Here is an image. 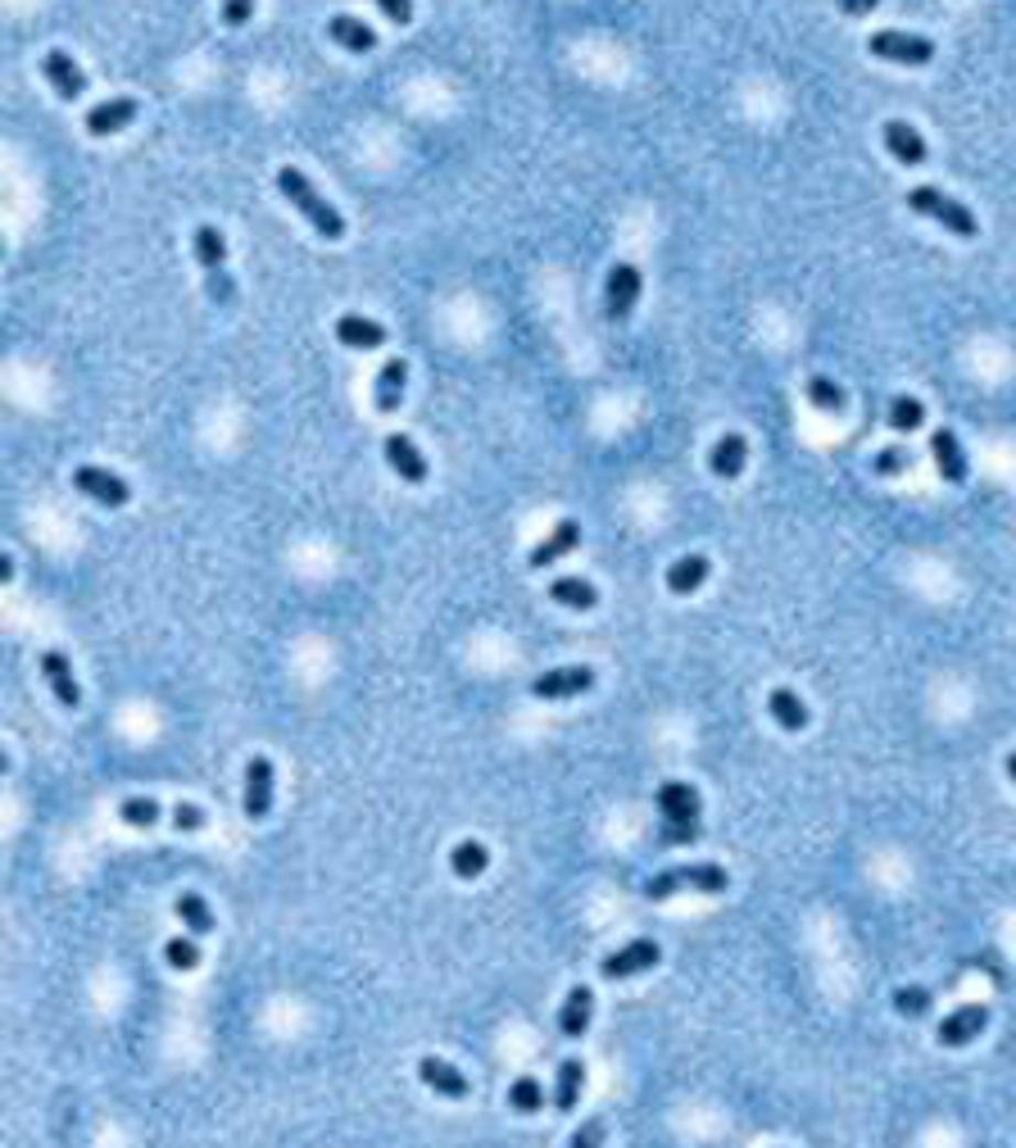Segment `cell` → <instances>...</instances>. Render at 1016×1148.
Here are the masks:
<instances>
[{
	"mask_svg": "<svg viewBox=\"0 0 1016 1148\" xmlns=\"http://www.w3.org/2000/svg\"><path fill=\"white\" fill-rule=\"evenodd\" d=\"M277 192L309 218V228H314L323 241H341V237H346V218L336 214V205H327V196H323L299 168H291V164L277 168Z\"/></svg>",
	"mask_w": 1016,
	"mask_h": 1148,
	"instance_id": "6da1fadb",
	"label": "cell"
},
{
	"mask_svg": "<svg viewBox=\"0 0 1016 1148\" xmlns=\"http://www.w3.org/2000/svg\"><path fill=\"white\" fill-rule=\"evenodd\" d=\"M731 885V876H727V867H718V863H695V867H667V872H658V876H649L645 881V899H671V895H681V890H699V895H722Z\"/></svg>",
	"mask_w": 1016,
	"mask_h": 1148,
	"instance_id": "7a4b0ae2",
	"label": "cell"
},
{
	"mask_svg": "<svg viewBox=\"0 0 1016 1148\" xmlns=\"http://www.w3.org/2000/svg\"><path fill=\"white\" fill-rule=\"evenodd\" d=\"M192 250H196V264L205 269V286H209V300L214 305H232L237 300V286L228 277V241L214 223H200L196 237H192Z\"/></svg>",
	"mask_w": 1016,
	"mask_h": 1148,
	"instance_id": "3957f363",
	"label": "cell"
},
{
	"mask_svg": "<svg viewBox=\"0 0 1016 1148\" xmlns=\"http://www.w3.org/2000/svg\"><path fill=\"white\" fill-rule=\"evenodd\" d=\"M908 209H913V214H921V218H930V223H939L944 232L962 237V241H971L975 232H981V223H975V214H971L962 200L944 196L939 187H913V192H908Z\"/></svg>",
	"mask_w": 1016,
	"mask_h": 1148,
	"instance_id": "277c9868",
	"label": "cell"
},
{
	"mask_svg": "<svg viewBox=\"0 0 1016 1148\" xmlns=\"http://www.w3.org/2000/svg\"><path fill=\"white\" fill-rule=\"evenodd\" d=\"M867 51H872L876 59H885V64H908V68H921V64L935 59V42H930V36L894 32V28L872 32V36H867Z\"/></svg>",
	"mask_w": 1016,
	"mask_h": 1148,
	"instance_id": "5b68a950",
	"label": "cell"
},
{
	"mask_svg": "<svg viewBox=\"0 0 1016 1148\" xmlns=\"http://www.w3.org/2000/svg\"><path fill=\"white\" fill-rule=\"evenodd\" d=\"M73 486H78L91 504H100V509H123L128 500H132V486L119 477V472H105V468H91V463H83V468H73Z\"/></svg>",
	"mask_w": 1016,
	"mask_h": 1148,
	"instance_id": "8992f818",
	"label": "cell"
},
{
	"mask_svg": "<svg viewBox=\"0 0 1016 1148\" xmlns=\"http://www.w3.org/2000/svg\"><path fill=\"white\" fill-rule=\"evenodd\" d=\"M658 962H663V949L654 940H631L618 953L599 958V976H604V981H626V976H640V972L658 967Z\"/></svg>",
	"mask_w": 1016,
	"mask_h": 1148,
	"instance_id": "52a82bcc",
	"label": "cell"
},
{
	"mask_svg": "<svg viewBox=\"0 0 1016 1148\" xmlns=\"http://www.w3.org/2000/svg\"><path fill=\"white\" fill-rule=\"evenodd\" d=\"M640 291H645V277H640V269H635V264H613V273H609V282H604V314H609L613 322H626L631 309H635V300H640Z\"/></svg>",
	"mask_w": 1016,
	"mask_h": 1148,
	"instance_id": "ba28073f",
	"label": "cell"
},
{
	"mask_svg": "<svg viewBox=\"0 0 1016 1148\" xmlns=\"http://www.w3.org/2000/svg\"><path fill=\"white\" fill-rule=\"evenodd\" d=\"M590 686H594V668H586V663H572V668H549V673H540V677L532 681V695L558 703V699L586 695Z\"/></svg>",
	"mask_w": 1016,
	"mask_h": 1148,
	"instance_id": "9c48e42d",
	"label": "cell"
},
{
	"mask_svg": "<svg viewBox=\"0 0 1016 1148\" xmlns=\"http://www.w3.org/2000/svg\"><path fill=\"white\" fill-rule=\"evenodd\" d=\"M985 1026H990V1008L985 1004H962L958 1013H949L944 1021L935 1026V1040L944 1049H966Z\"/></svg>",
	"mask_w": 1016,
	"mask_h": 1148,
	"instance_id": "30bf717a",
	"label": "cell"
},
{
	"mask_svg": "<svg viewBox=\"0 0 1016 1148\" xmlns=\"http://www.w3.org/2000/svg\"><path fill=\"white\" fill-rule=\"evenodd\" d=\"M241 808H245L250 822H263V818L273 812V763L263 758V754H254V758L245 763V795H241Z\"/></svg>",
	"mask_w": 1016,
	"mask_h": 1148,
	"instance_id": "8fae6325",
	"label": "cell"
},
{
	"mask_svg": "<svg viewBox=\"0 0 1016 1148\" xmlns=\"http://www.w3.org/2000/svg\"><path fill=\"white\" fill-rule=\"evenodd\" d=\"M42 73H46V83H51V91L59 96V100H83V91H87V78H83V68H78V59H73L68 51H46V59H42Z\"/></svg>",
	"mask_w": 1016,
	"mask_h": 1148,
	"instance_id": "7c38bea8",
	"label": "cell"
},
{
	"mask_svg": "<svg viewBox=\"0 0 1016 1148\" xmlns=\"http://www.w3.org/2000/svg\"><path fill=\"white\" fill-rule=\"evenodd\" d=\"M382 450H386L391 472H400V477L408 481V486H423V481H427V472H431V468H427V455H423L418 446H413V440H408L404 431H391V436L382 440Z\"/></svg>",
	"mask_w": 1016,
	"mask_h": 1148,
	"instance_id": "4fadbf2b",
	"label": "cell"
},
{
	"mask_svg": "<svg viewBox=\"0 0 1016 1148\" xmlns=\"http://www.w3.org/2000/svg\"><path fill=\"white\" fill-rule=\"evenodd\" d=\"M136 100L132 96H114V100H100L96 109H87V136H114L123 128L136 123Z\"/></svg>",
	"mask_w": 1016,
	"mask_h": 1148,
	"instance_id": "5bb4252c",
	"label": "cell"
},
{
	"mask_svg": "<svg viewBox=\"0 0 1016 1148\" xmlns=\"http://www.w3.org/2000/svg\"><path fill=\"white\" fill-rule=\"evenodd\" d=\"M881 141H885V151H889L898 164H908V168H917V164L930 160L926 136H921L913 123H903V119H889V123L881 128Z\"/></svg>",
	"mask_w": 1016,
	"mask_h": 1148,
	"instance_id": "9a60e30c",
	"label": "cell"
},
{
	"mask_svg": "<svg viewBox=\"0 0 1016 1148\" xmlns=\"http://www.w3.org/2000/svg\"><path fill=\"white\" fill-rule=\"evenodd\" d=\"M418 1081L427 1085V1090H436L440 1098H468V1076L455 1067V1062H445V1058H418Z\"/></svg>",
	"mask_w": 1016,
	"mask_h": 1148,
	"instance_id": "2e32d148",
	"label": "cell"
},
{
	"mask_svg": "<svg viewBox=\"0 0 1016 1148\" xmlns=\"http://www.w3.org/2000/svg\"><path fill=\"white\" fill-rule=\"evenodd\" d=\"M42 677H46L51 695L64 703V709H78V703H83V686H78V677H73V663L59 649L42 654Z\"/></svg>",
	"mask_w": 1016,
	"mask_h": 1148,
	"instance_id": "e0dca14e",
	"label": "cell"
},
{
	"mask_svg": "<svg viewBox=\"0 0 1016 1148\" xmlns=\"http://www.w3.org/2000/svg\"><path fill=\"white\" fill-rule=\"evenodd\" d=\"M577 545H581V523H577V517H562V523H558L532 554H526V564H532V568H549V564L562 559V554H572Z\"/></svg>",
	"mask_w": 1016,
	"mask_h": 1148,
	"instance_id": "ac0fdd59",
	"label": "cell"
},
{
	"mask_svg": "<svg viewBox=\"0 0 1016 1148\" xmlns=\"http://www.w3.org/2000/svg\"><path fill=\"white\" fill-rule=\"evenodd\" d=\"M930 455H935L939 477H944L949 486H962V481H966V455H962V440H958L949 427H939V431L930 436Z\"/></svg>",
	"mask_w": 1016,
	"mask_h": 1148,
	"instance_id": "d6986e66",
	"label": "cell"
},
{
	"mask_svg": "<svg viewBox=\"0 0 1016 1148\" xmlns=\"http://www.w3.org/2000/svg\"><path fill=\"white\" fill-rule=\"evenodd\" d=\"M658 812H663V822H699V790L690 781H663Z\"/></svg>",
	"mask_w": 1016,
	"mask_h": 1148,
	"instance_id": "ffe728a7",
	"label": "cell"
},
{
	"mask_svg": "<svg viewBox=\"0 0 1016 1148\" xmlns=\"http://www.w3.org/2000/svg\"><path fill=\"white\" fill-rule=\"evenodd\" d=\"M404 386H408V363L404 359H386L378 368V382H372V404H378V414H395L400 409Z\"/></svg>",
	"mask_w": 1016,
	"mask_h": 1148,
	"instance_id": "44dd1931",
	"label": "cell"
},
{
	"mask_svg": "<svg viewBox=\"0 0 1016 1148\" xmlns=\"http://www.w3.org/2000/svg\"><path fill=\"white\" fill-rule=\"evenodd\" d=\"M336 341L350 346V350H382L386 346V327L363 318V314H341V318H336Z\"/></svg>",
	"mask_w": 1016,
	"mask_h": 1148,
	"instance_id": "7402d4cb",
	"label": "cell"
},
{
	"mask_svg": "<svg viewBox=\"0 0 1016 1148\" xmlns=\"http://www.w3.org/2000/svg\"><path fill=\"white\" fill-rule=\"evenodd\" d=\"M590 1017H594V990L590 985H572L568 998H562L558 1030L568 1035V1040H581V1035L590 1030Z\"/></svg>",
	"mask_w": 1016,
	"mask_h": 1148,
	"instance_id": "603a6c76",
	"label": "cell"
},
{
	"mask_svg": "<svg viewBox=\"0 0 1016 1148\" xmlns=\"http://www.w3.org/2000/svg\"><path fill=\"white\" fill-rule=\"evenodd\" d=\"M744 463H749V440L740 431H727L718 446L708 450V472L722 477V481H735L744 472Z\"/></svg>",
	"mask_w": 1016,
	"mask_h": 1148,
	"instance_id": "cb8c5ba5",
	"label": "cell"
},
{
	"mask_svg": "<svg viewBox=\"0 0 1016 1148\" xmlns=\"http://www.w3.org/2000/svg\"><path fill=\"white\" fill-rule=\"evenodd\" d=\"M327 36L341 51H350V55H368L372 46H378V32H372L363 19H354V14H331L327 19Z\"/></svg>",
	"mask_w": 1016,
	"mask_h": 1148,
	"instance_id": "d4e9b609",
	"label": "cell"
},
{
	"mask_svg": "<svg viewBox=\"0 0 1016 1148\" xmlns=\"http://www.w3.org/2000/svg\"><path fill=\"white\" fill-rule=\"evenodd\" d=\"M767 713H772V722L780 726V731H804L808 726V703L789 690V686H776L772 695H767Z\"/></svg>",
	"mask_w": 1016,
	"mask_h": 1148,
	"instance_id": "484cf974",
	"label": "cell"
},
{
	"mask_svg": "<svg viewBox=\"0 0 1016 1148\" xmlns=\"http://www.w3.org/2000/svg\"><path fill=\"white\" fill-rule=\"evenodd\" d=\"M549 600H554L558 609H577V613H586V609L599 604V590H594L586 577H554V581H549Z\"/></svg>",
	"mask_w": 1016,
	"mask_h": 1148,
	"instance_id": "4316f807",
	"label": "cell"
},
{
	"mask_svg": "<svg viewBox=\"0 0 1016 1148\" xmlns=\"http://www.w3.org/2000/svg\"><path fill=\"white\" fill-rule=\"evenodd\" d=\"M581 1090H586V1062L581 1058H562L558 1062V1081H554V1107H558V1113H572Z\"/></svg>",
	"mask_w": 1016,
	"mask_h": 1148,
	"instance_id": "83f0119b",
	"label": "cell"
},
{
	"mask_svg": "<svg viewBox=\"0 0 1016 1148\" xmlns=\"http://www.w3.org/2000/svg\"><path fill=\"white\" fill-rule=\"evenodd\" d=\"M708 572H712V564L703 559V554H686V559H676L667 568V590L671 595H695V590L708 581Z\"/></svg>",
	"mask_w": 1016,
	"mask_h": 1148,
	"instance_id": "f1b7e54d",
	"label": "cell"
},
{
	"mask_svg": "<svg viewBox=\"0 0 1016 1148\" xmlns=\"http://www.w3.org/2000/svg\"><path fill=\"white\" fill-rule=\"evenodd\" d=\"M485 867H491V849H485L481 840H459L455 849H449V872H455L459 881H477Z\"/></svg>",
	"mask_w": 1016,
	"mask_h": 1148,
	"instance_id": "f546056e",
	"label": "cell"
},
{
	"mask_svg": "<svg viewBox=\"0 0 1016 1148\" xmlns=\"http://www.w3.org/2000/svg\"><path fill=\"white\" fill-rule=\"evenodd\" d=\"M173 912L182 917V926H186V931H192V936H209L214 926H218V921H214V912H209V904H205L196 890H182V895H177V904H173Z\"/></svg>",
	"mask_w": 1016,
	"mask_h": 1148,
	"instance_id": "4dcf8cb0",
	"label": "cell"
},
{
	"mask_svg": "<svg viewBox=\"0 0 1016 1148\" xmlns=\"http://www.w3.org/2000/svg\"><path fill=\"white\" fill-rule=\"evenodd\" d=\"M509 1107H513L517 1117H536L540 1107H545V1090H540V1081L517 1076V1081L509 1085Z\"/></svg>",
	"mask_w": 1016,
	"mask_h": 1148,
	"instance_id": "1f68e13d",
	"label": "cell"
},
{
	"mask_svg": "<svg viewBox=\"0 0 1016 1148\" xmlns=\"http://www.w3.org/2000/svg\"><path fill=\"white\" fill-rule=\"evenodd\" d=\"M885 418H889V427H894V431H917V427L926 423V404H921L917 395H894V400H889V414H885Z\"/></svg>",
	"mask_w": 1016,
	"mask_h": 1148,
	"instance_id": "d6a6232c",
	"label": "cell"
},
{
	"mask_svg": "<svg viewBox=\"0 0 1016 1148\" xmlns=\"http://www.w3.org/2000/svg\"><path fill=\"white\" fill-rule=\"evenodd\" d=\"M808 404L812 409H821V414H840L844 409V391L831 382V378H808Z\"/></svg>",
	"mask_w": 1016,
	"mask_h": 1148,
	"instance_id": "836d02e7",
	"label": "cell"
},
{
	"mask_svg": "<svg viewBox=\"0 0 1016 1148\" xmlns=\"http://www.w3.org/2000/svg\"><path fill=\"white\" fill-rule=\"evenodd\" d=\"M119 818L128 822V827H136V831H150L160 822V803L155 799H123L119 803Z\"/></svg>",
	"mask_w": 1016,
	"mask_h": 1148,
	"instance_id": "e575fe53",
	"label": "cell"
},
{
	"mask_svg": "<svg viewBox=\"0 0 1016 1148\" xmlns=\"http://www.w3.org/2000/svg\"><path fill=\"white\" fill-rule=\"evenodd\" d=\"M164 958H168V967H177V972H196L200 967V944L196 940H182V936H173L168 944H164Z\"/></svg>",
	"mask_w": 1016,
	"mask_h": 1148,
	"instance_id": "d590c367",
	"label": "cell"
},
{
	"mask_svg": "<svg viewBox=\"0 0 1016 1148\" xmlns=\"http://www.w3.org/2000/svg\"><path fill=\"white\" fill-rule=\"evenodd\" d=\"M930 990L926 985H903L898 994H894V1013H903V1017H926L930 1013Z\"/></svg>",
	"mask_w": 1016,
	"mask_h": 1148,
	"instance_id": "8d00e7d4",
	"label": "cell"
},
{
	"mask_svg": "<svg viewBox=\"0 0 1016 1148\" xmlns=\"http://www.w3.org/2000/svg\"><path fill=\"white\" fill-rule=\"evenodd\" d=\"M872 468H876V477H898V472H908V468H913V450L885 446V450L872 459Z\"/></svg>",
	"mask_w": 1016,
	"mask_h": 1148,
	"instance_id": "74e56055",
	"label": "cell"
},
{
	"mask_svg": "<svg viewBox=\"0 0 1016 1148\" xmlns=\"http://www.w3.org/2000/svg\"><path fill=\"white\" fill-rule=\"evenodd\" d=\"M658 840H663V844H695V840H699V822H663V827H658Z\"/></svg>",
	"mask_w": 1016,
	"mask_h": 1148,
	"instance_id": "f35d334b",
	"label": "cell"
},
{
	"mask_svg": "<svg viewBox=\"0 0 1016 1148\" xmlns=\"http://www.w3.org/2000/svg\"><path fill=\"white\" fill-rule=\"evenodd\" d=\"M205 822H209L205 808H196V803H177L173 808V827L177 831H205Z\"/></svg>",
	"mask_w": 1016,
	"mask_h": 1148,
	"instance_id": "ab89813d",
	"label": "cell"
},
{
	"mask_svg": "<svg viewBox=\"0 0 1016 1148\" xmlns=\"http://www.w3.org/2000/svg\"><path fill=\"white\" fill-rule=\"evenodd\" d=\"M254 14V0H222V23L228 28H245Z\"/></svg>",
	"mask_w": 1016,
	"mask_h": 1148,
	"instance_id": "60d3db41",
	"label": "cell"
},
{
	"mask_svg": "<svg viewBox=\"0 0 1016 1148\" xmlns=\"http://www.w3.org/2000/svg\"><path fill=\"white\" fill-rule=\"evenodd\" d=\"M378 10L395 23V28H404V23H413V0H378Z\"/></svg>",
	"mask_w": 1016,
	"mask_h": 1148,
	"instance_id": "b9f144b4",
	"label": "cell"
},
{
	"mask_svg": "<svg viewBox=\"0 0 1016 1148\" xmlns=\"http://www.w3.org/2000/svg\"><path fill=\"white\" fill-rule=\"evenodd\" d=\"M835 6H840V14H849V19H862V14H872V10L881 6V0H835Z\"/></svg>",
	"mask_w": 1016,
	"mask_h": 1148,
	"instance_id": "7bdbcfd3",
	"label": "cell"
},
{
	"mask_svg": "<svg viewBox=\"0 0 1016 1148\" xmlns=\"http://www.w3.org/2000/svg\"><path fill=\"white\" fill-rule=\"evenodd\" d=\"M0 581H14V559H10V554L0 559Z\"/></svg>",
	"mask_w": 1016,
	"mask_h": 1148,
	"instance_id": "ee69618b",
	"label": "cell"
},
{
	"mask_svg": "<svg viewBox=\"0 0 1016 1148\" xmlns=\"http://www.w3.org/2000/svg\"><path fill=\"white\" fill-rule=\"evenodd\" d=\"M1007 776H1012V781H1016V754H1007Z\"/></svg>",
	"mask_w": 1016,
	"mask_h": 1148,
	"instance_id": "f6af8a7d",
	"label": "cell"
}]
</instances>
